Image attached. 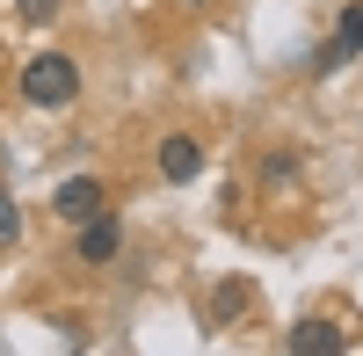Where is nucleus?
Segmentation results:
<instances>
[{"label":"nucleus","instance_id":"f257e3e1","mask_svg":"<svg viewBox=\"0 0 363 356\" xmlns=\"http://www.w3.org/2000/svg\"><path fill=\"white\" fill-rule=\"evenodd\" d=\"M22 102L29 109H73L80 102V66L66 51H37L22 66Z\"/></svg>","mask_w":363,"mask_h":356},{"label":"nucleus","instance_id":"f03ea898","mask_svg":"<svg viewBox=\"0 0 363 356\" xmlns=\"http://www.w3.org/2000/svg\"><path fill=\"white\" fill-rule=\"evenodd\" d=\"M51 211H58V226H87L95 211H109V189L95 174H66V182L51 189Z\"/></svg>","mask_w":363,"mask_h":356},{"label":"nucleus","instance_id":"7ed1b4c3","mask_svg":"<svg viewBox=\"0 0 363 356\" xmlns=\"http://www.w3.org/2000/svg\"><path fill=\"white\" fill-rule=\"evenodd\" d=\"M356 51H363V0H349V8L335 15V44H327V51L313 58V73H335V66H349Z\"/></svg>","mask_w":363,"mask_h":356},{"label":"nucleus","instance_id":"20e7f679","mask_svg":"<svg viewBox=\"0 0 363 356\" xmlns=\"http://www.w3.org/2000/svg\"><path fill=\"white\" fill-rule=\"evenodd\" d=\"M116 255H124V226H116L109 211H95L80 226V262H87V269H109Z\"/></svg>","mask_w":363,"mask_h":356},{"label":"nucleus","instance_id":"39448f33","mask_svg":"<svg viewBox=\"0 0 363 356\" xmlns=\"http://www.w3.org/2000/svg\"><path fill=\"white\" fill-rule=\"evenodd\" d=\"M203 174V145L189 131H167L160 138V182H196Z\"/></svg>","mask_w":363,"mask_h":356},{"label":"nucleus","instance_id":"423d86ee","mask_svg":"<svg viewBox=\"0 0 363 356\" xmlns=\"http://www.w3.org/2000/svg\"><path fill=\"white\" fill-rule=\"evenodd\" d=\"M284 349H291V356H342L349 335L335 328V320H298V328L284 335Z\"/></svg>","mask_w":363,"mask_h":356},{"label":"nucleus","instance_id":"0eeeda50","mask_svg":"<svg viewBox=\"0 0 363 356\" xmlns=\"http://www.w3.org/2000/svg\"><path fill=\"white\" fill-rule=\"evenodd\" d=\"M247 306H255V284H247V277H225L218 291H211V320H218V328H225V320H240Z\"/></svg>","mask_w":363,"mask_h":356},{"label":"nucleus","instance_id":"6e6552de","mask_svg":"<svg viewBox=\"0 0 363 356\" xmlns=\"http://www.w3.org/2000/svg\"><path fill=\"white\" fill-rule=\"evenodd\" d=\"M15 240H22V211H15L8 182H0V247H15Z\"/></svg>","mask_w":363,"mask_h":356},{"label":"nucleus","instance_id":"1a4fd4ad","mask_svg":"<svg viewBox=\"0 0 363 356\" xmlns=\"http://www.w3.org/2000/svg\"><path fill=\"white\" fill-rule=\"evenodd\" d=\"M58 8H66V0H15V15H22L29 29H44V22H58Z\"/></svg>","mask_w":363,"mask_h":356},{"label":"nucleus","instance_id":"9d476101","mask_svg":"<svg viewBox=\"0 0 363 356\" xmlns=\"http://www.w3.org/2000/svg\"><path fill=\"white\" fill-rule=\"evenodd\" d=\"M262 174H269V189H284V182H291V153H269V167H262Z\"/></svg>","mask_w":363,"mask_h":356},{"label":"nucleus","instance_id":"9b49d317","mask_svg":"<svg viewBox=\"0 0 363 356\" xmlns=\"http://www.w3.org/2000/svg\"><path fill=\"white\" fill-rule=\"evenodd\" d=\"M182 8H211V0H182Z\"/></svg>","mask_w":363,"mask_h":356}]
</instances>
